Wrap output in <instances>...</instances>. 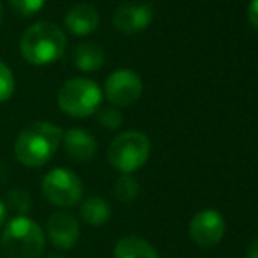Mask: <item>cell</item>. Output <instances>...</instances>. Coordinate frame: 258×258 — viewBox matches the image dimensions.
<instances>
[{"label": "cell", "instance_id": "cell-9", "mask_svg": "<svg viewBox=\"0 0 258 258\" xmlns=\"http://www.w3.org/2000/svg\"><path fill=\"white\" fill-rule=\"evenodd\" d=\"M153 21V7L148 4H123L114 11L112 25L125 35H134L146 30Z\"/></svg>", "mask_w": 258, "mask_h": 258}, {"label": "cell", "instance_id": "cell-11", "mask_svg": "<svg viewBox=\"0 0 258 258\" xmlns=\"http://www.w3.org/2000/svg\"><path fill=\"white\" fill-rule=\"evenodd\" d=\"M65 153L71 160L78 163L90 162L97 153V141L88 130L85 128H71L61 137Z\"/></svg>", "mask_w": 258, "mask_h": 258}, {"label": "cell", "instance_id": "cell-26", "mask_svg": "<svg viewBox=\"0 0 258 258\" xmlns=\"http://www.w3.org/2000/svg\"><path fill=\"white\" fill-rule=\"evenodd\" d=\"M48 258H61V256H48Z\"/></svg>", "mask_w": 258, "mask_h": 258}, {"label": "cell", "instance_id": "cell-15", "mask_svg": "<svg viewBox=\"0 0 258 258\" xmlns=\"http://www.w3.org/2000/svg\"><path fill=\"white\" fill-rule=\"evenodd\" d=\"M79 214H81V220L90 227H100L111 218V206L104 197L92 195L81 202Z\"/></svg>", "mask_w": 258, "mask_h": 258}, {"label": "cell", "instance_id": "cell-12", "mask_svg": "<svg viewBox=\"0 0 258 258\" xmlns=\"http://www.w3.org/2000/svg\"><path fill=\"white\" fill-rule=\"evenodd\" d=\"M100 25V14L90 4H78L65 16V27L74 35H90Z\"/></svg>", "mask_w": 258, "mask_h": 258}, {"label": "cell", "instance_id": "cell-10", "mask_svg": "<svg viewBox=\"0 0 258 258\" xmlns=\"http://www.w3.org/2000/svg\"><path fill=\"white\" fill-rule=\"evenodd\" d=\"M48 235L54 248L58 249H72L79 241V223L76 216H72L67 211H56L48 220Z\"/></svg>", "mask_w": 258, "mask_h": 258}, {"label": "cell", "instance_id": "cell-17", "mask_svg": "<svg viewBox=\"0 0 258 258\" xmlns=\"http://www.w3.org/2000/svg\"><path fill=\"white\" fill-rule=\"evenodd\" d=\"M13 213H16L18 216H25V214L30 211L32 207V197L27 190H21V188H14L7 194V204Z\"/></svg>", "mask_w": 258, "mask_h": 258}, {"label": "cell", "instance_id": "cell-8", "mask_svg": "<svg viewBox=\"0 0 258 258\" xmlns=\"http://www.w3.org/2000/svg\"><path fill=\"white\" fill-rule=\"evenodd\" d=\"M188 234L201 248L220 244L225 235V220L216 209H202L190 220Z\"/></svg>", "mask_w": 258, "mask_h": 258}, {"label": "cell", "instance_id": "cell-25", "mask_svg": "<svg viewBox=\"0 0 258 258\" xmlns=\"http://www.w3.org/2000/svg\"><path fill=\"white\" fill-rule=\"evenodd\" d=\"M0 20H2V4H0Z\"/></svg>", "mask_w": 258, "mask_h": 258}, {"label": "cell", "instance_id": "cell-24", "mask_svg": "<svg viewBox=\"0 0 258 258\" xmlns=\"http://www.w3.org/2000/svg\"><path fill=\"white\" fill-rule=\"evenodd\" d=\"M6 179H7V169L4 163H0V183H4Z\"/></svg>", "mask_w": 258, "mask_h": 258}, {"label": "cell", "instance_id": "cell-1", "mask_svg": "<svg viewBox=\"0 0 258 258\" xmlns=\"http://www.w3.org/2000/svg\"><path fill=\"white\" fill-rule=\"evenodd\" d=\"M61 137H63L61 128L53 123H30L21 130L14 143V156L25 167H30V169L42 167L56 153Z\"/></svg>", "mask_w": 258, "mask_h": 258}, {"label": "cell", "instance_id": "cell-21", "mask_svg": "<svg viewBox=\"0 0 258 258\" xmlns=\"http://www.w3.org/2000/svg\"><path fill=\"white\" fill-rule=\"evenodd\" d=\"M248 20L251 27L258 32V0H251L248 7Z\"/></svg>", "mask_w": 258, "mask_h": 258}, {"label": "cell", "instance_id": "cell-7", "mask_svg": "<svg viewBox=\"0 0 258 258\" xmlns=\"http://www.w3.org/2000/svg\"><path fill=\"white\" fill-rule=\"evenodd\" d=\"M104 92L114 107H128L143 95V79L128 69H119L105 79Z\"/></svg>", "mask_w": 258, "mask_h": 258}, {"label": "cell", "instance_id": "cell-14", "mask_svg": "<svg viewBox=\"0 0 258 258\" xmlns=\"http://www.w3.org/2000/svg\"><path fill=\"white\" fill-rule=\"evenodd\" d=\"M114 258H160L148 241L136 235L121 237L114 246Z\"/></svg>", "mask_w": 258, "mask_h": 258}, {"label": "cell", "instance_id": "cell-6", "mask_svg": "<svg viewBox=\"0 0 258 258\" xmlns=\"http://www.w3.org/2000/svg\"><path fill=\"white\" fill-rule=\"evenodd\" d=\"M46 201L58 207H72L83 199V183L72 170L56 167L49 170L41 183Z\"/></svg>", "mask_w": 258, "mask_h": 258}, {"label": "cell", "instance_id": "cell-5", "mask_svg": "<svg viewBox=\"0 0 258 258\" xmlns=\"http://www.w3.org/2000/svg\"><path fill=\"white\" fill-rule=\"evenodd\" d=\"M102 104V92L92 79H69L58 92V105L72 118H86L99 111Z\"/></svg>", "mask_w": 258, "mask_h": 258}, {"label": "cell", "instance_id": "cell-3", "mask_svg": "<svg viewBox=\"0 0 258 258\" xmlns=\"http://www.w3.org/2000/svg\"><path fill=\"white\" fill-rule=\"evenodd\" d=\"M2 244L11 258H41L46 248L44 232L28 216H14L6 225Z\"/></svg>", "mask_w": 258, "mask_h": 258}, {"label": "cell", "instance_id": "cell-4", "mask_svg": "<svg viewBox=\"0 0 258 258\" xmlns=\"http://www.w3.org/2000/svg\"><path fill=\"white\" fill-rule=\"evenodd\" d=\"M151 144L146 134L139 130H128L114 137L107 150V160L121 174H132L148 162Z\"/></svg>", "mask_w": 258, "mask_h": 258}, {"label": "cell", "instance_id": "cell-18", "mask_svg": "<svg viewBox=\"0 0 258 258\" xmlns=\"http://www.w3.org/2000/svg\"><path fill=\"white\" fill-rule=\"evenodd\" d=\"M97 114V121L107 130H116L121 126L123 123V114L118 107L114 105H107V107H99V111L95 112Z\"/></svg>", "mask_w": 258, "mask_h": 258}, {"label": "cell", "instance_id": "cell-16", "mask_svg": "<svg viewBox=\"0 0 258 258\" xmlns=\"http://www.w3.org/2000/svg\"><path fill=\"white\" fill-rule=\"evenodd\" d=\"M112 194H114V197L118 199L119 202L130 204V202H134L139 197V181H137L132 174H121V176L116 179Z\"/></svg>", "mask_w": 258, "mask_h": 258}, {"label": "cell", "instance_id": "cell-22", "mask_svg": "<svg viewBox=\"0 0 258 258\" xmlns=\"http://www.w3.org/2000/svg\"><path fill=\"white\" fill-rule=\"evenodd\" d=\"M246 258H258V235L251 241V244H249L248 256H246Z\"/></svg>", "mask_w": 258, "mask_h": 258}, {"label": "cell", "instance_id": "cell-2", "mask_svg": "<svg viewBox=\"0 0 258 258\" xmlns=\"http://www.w3.org/2000/svg\"><path fill=\"white\" fill-rule=\"evenodd\" d=\"M67 37L54 23L41 21L25 30L20 41V51L32 65H48L63 56Z\"/></svg>", "mask_w": 258, "mask_h": 258}, {"label": "cell", "instance_id": "cell-19", "mask_svg": "<svg viewBox=\"0 0 258 258\" xmlns=\"http://www.w3.org/2000/svg\"><path fill=\"white\" fill-rule=\"evenodd\" d=\"M16 81H14L13 71L4 61H0V102H6L13 97Z\"/></svg>", "mask_w": 258, "mask_h": 258}, {"label": "cell", "instance_id": "cell-23", "mask_svg": "<svg viewBox=\"0 0 258 258\" xmlns=\"http://www.w3.org/2000/svg\"><path fill=\"white\" fill-rule=\"evenodd\" d=\"M7 218V207H6V202L0 201V227H2V223L6 221Z\"/></svg>", "mask_w": 258, "mask_h": 258}, {"label": "cell", "instance_id": "cell-13", "mask_svg": "<svg viewBox=\"0 0 258 258\" xmlns=\"http://www.w3.org/2000/svg\"><path fill=\"white\" fill-rule=\"evenodd\" d=\"M71 61L81 72H93L99 71L105 61L104 48L95 42H81L72 49Z\"/></svg>", "mask_w": 258, "mask_h": 258}, {"label": "cell", "instance_id": "cell-20", "mask_svg": "<svg viewBox=\"0 0 258 258\" xmlns=\"http://www.w3.org/2000/svg\"><path fill=\"white\" fill-rule=\"evenodd\" d=\"M9 4L21 16H34L35 13L42 9L46 0H9Z\"/></svg>", "mask_w": 258, "mask_h": 258}]
</instances>
